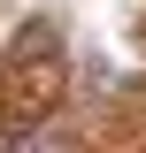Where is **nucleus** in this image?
<instances>
[{
	"instance_id": "1",
	"label": "nucleus",
	"mask_w": 146,
	"mask_h": 153,
	"mask_svg": "<svg viewBox=\"0 0 146 153\" xmlns=\"http://www.w3.org/2000/svg\"><path fill=\"white\" fill-rule=\"evenodd\" d=\"M62 38H54V23H23V38L8 46V69H0V100L16 107V123L31 130L38 115L62 100Z\"/></svg>"
}]
</instances>
